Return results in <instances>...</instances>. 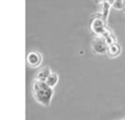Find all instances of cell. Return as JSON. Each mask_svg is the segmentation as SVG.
<instances>
[{
    "mask_svg": "<svg viewBox=\"0 0 125 120\" xmlns=\"http://www.w3.org/2000/svg\"><path fill=\"white\" fill-rule=\"evenodd\" d=\"M111 7H112V4L109 1L102 3V18H103L105 21H106V18H108V14H109V9H110Z\"/></svg>",
    "mask_w": 125,
    "mask_h": 120,
    "instance_id": "9c48e42d",
    "label": "cell"
},
{
    "mask_svg": "<svg viewBox=\"0 0 125 120\" xmlns=\"http://www.w3.org/2000/svg\"><path fill=\"white\" fill-rule=\"evenodd\" d=\"M120 120H125V117H124V118H122V119H120Z\"/></svg>",
    "mask_w": 125,
    "mask_h": 120,
    "instance_id": "7c38bea8",
    "label": "cell"
},
{
    "mask_svg": "<svg viewBox=\"0 0 125 120\" xmlns=\"http://www.w3.org/2000/svg\"><path fill=\"white\" fill-rule=\"evenodd\" d=\"M52 73L53 72L51 71V68L48 67V66H44L41 70H39V72L36 73L35 79H36V81H41V82H46Z\"/></svg>",
    "mask_w": 125,
    "mask_h": 120,
    "instance_id": "8992f818",
    "label": "cell"
},
{
    "mask_svg": "<svg viewBox=\"0 0 125 120\" xmlns=\"http://www.w3.org/2000/svg\"><path fill=\"white\" fill-rule=\"evenodd\" d=\"M32 95L36 103L44 107H48L54 96V88L48 86L45 82L34 79L32 84Z\"/></svg>",
    "mask_w": 125,
    "mask_h": 120,
    "instance_id": "6da1fadb",
    "label": "cell"
},
{
    "mask_svg": "<svg viewBox=\"0 0 125 120\" xmlns=\"http://www.w3.org/2000/svg\"><path fill=\"white\" fill-rule=\"evenodd\" d=\"M102 36H103L104 40L108 42V44H111V43H113V42H116V40H115V36L113 35V33L111 32L109 29H106L105 32L103 33V35H102Z\"/></svg>",
    "mask_w": 125,
    "mask_h": 120,
    "instance_id": "ba28073f",
    "label": "cell"
},
{
    "mask_svg": "<svg viewBox=\"0 0 125 120\" xmlns=\"http://www.w3.org/2000/svg\"><path fill=\"white\" fill-rule=\"evenodd\" d=\"M42 61H43V56L39 51H31L26 56V63L30 67L33 68L39 67L42 64Z\"/></svg>",
    "mask_w": 125,
    "mask_h": 120,
    "instance_id": "277c9868",
    "label": "cell"
},
{
    "mask_svg": "<svg viewBox=\"0 0 125 120\" xmlns=\"http://www.w3.org/2000/svg\"><path fill=\"white\" fill-rule=\"evenodd\" d=\"M108 42L104 40L103 36H94L91 41V48L95 54L104 55L108 52Z\"/></svg>",
    "mask_w": 125,
    "mask_h": 120,
    "instance_id": "3957f363",
    "label": "cell"
},
{
    "mask_svg": "<svg viewBox=\"0 0 125 120\" xmlns=\"http://www.w3.org/2000/svg\"><path fill=\"white\" fill-rule=\"evenodd\" d=\"M122 53V48L117 42H113V43L109 44L108 46V52L106 54L111 57V59H114V57H117L120 54Z\"/></svg>",
    "mask_w": 125,
    "mask_h": 120,
    "instance_id": "5b68a950",
    "label": "cell"
},
{
    "mask_svg": "<svg viewBox=\"0 0 125 120\" xmlns=\"http://www.w3.org/2000/svg\"><path fill=\"white\" fill-rule=\"evenodd\" d=\"M124 2L123 0H114V3H113V8L117 9V10H121V9L124 8Z\"/></svg>",
    "mask_w": 125,
    "mask_h": 120,
    "instance_id": "30bf717a",
    "label": "cell"
},
{
    "mask_svg": "<svg viewBox=\"0 0 125 120\" xmlns=\"http://www.w3.org/2000/svg\"><path fill=\"white\" fill-rule=\"evenodd\" d=\"M100 1H101L102 3H103V2H106V1H109V2H110V3H111V4H112V6H113V3H114V0H100Z\"/></svg>",
    "mask_w": 125,
    "mask_h": 120,
    "instance_id": "8fae6325",
    "label": "cell"
},
{
    "mask_svg": "<svg viewBox=\"0 0 125 120\" xmlns=\"http://www.w3.org/2000/svg\"><path fill=\"white\" fill-rule=\"evenodd\" d=\"M90 30L95 36H102L106 30V21L102 17L93 18L90 23Z\"/></svg>",
    "mask_w": 125,
    "mask_h": 120,
    "instance_id": "7a4b0ae2",
    "label": "cell"
},
{
    "mask_svg": "<svg viewBox=\"0 0 125 120\" xmlns=\"http://www.w3.org/2000/svg\"><path fill=\"white\" fill-rule=\"evenodd\" d=\"M58 79H59L58 74H57V73H54V72H53L52 74L50 75V77L47 78V81H46L45 83L47 84L48 86H51V87L54 88L55 86L57 85V83H58Z\"/></svg>",
    "mask_w": 125,
    "mask_h": 120,
    "instance_id": "52a82bcc",
    "label": "cell"
},
{
    "mask_svg": "<svg viewBox=\"0 0 125 120\" xmlns=\"http://www.w3.org/2000/svg\"><path fill=\"white\" fill-rule=\"evenodd\" d=\"M124 10H125V2H124Z\"/></svg>",
    "mask_w": 125,
    "mask_h": 120,
    "instance_id": "4fadbf2b",
    "label": "cell"
}]
</instances>
